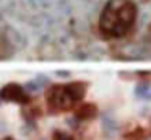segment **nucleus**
<instances>
[{
  "instance_id": "f257e3e1",
  "label": "nucleus",
  "mask_w": 151,
  "mask_h": 140,
  "mask_svg": "<svg viewBox=\"0 0 151 140\" xmlns=\"http://www.w3.org/2000/svg\"><path fill=\"white\" fill-rule=\"evenodd\" d=\"M85 94L83 83H70V85H57L49 90L46 94L47 104L54 111H67L73 107L76 101H80Z\"/></svg>"
},
{
  "instance_id": "f03ea898",
  "label": "nucleus",
  "mask_w": 151,
  "mask_h": 140,
  "mask_svg": "<svg viewBox=\"0 0 151 140\" xmlns=\"http://www.w3.org/2000/svg\"><path fill=\"white\" fill-rule=\"evenodd\" d=\"M115 18H117V38H120L130 31L137 20L135 5L132 2H124L122 5L115 7Z\"/></svg>"
},
{
  "instance_id": "7ed1b4c3",
  "label": "nucleus",
  "mask_w": 151,
  "mask_h": 140,
  "mask_svg": "<svg viewBox=\"0 0 151 140\" xmlns=\"http://www.w3.org/2000/svg\"><path fill=\"white\" fill-rule=\"evenodd\" d=\"M0 96L7 101H17V103H26L28 101V94L24 93V90L18 85H8L2 90Z\"/></svg>"
},
{
  "instance_id": "20e7f679",
  "label": "nucleus",
  "mask_w": 151,
  "mask_h": 140,
  "mask_svg": "<svg viewBox=\"0 0 151 140\" xmlns=\"http://www.w3.org/2000/svg\"><path fill=\"white\" fill-rule=\"evenodd\" d=\"M94 112H96V107L93 106V104H83V106L78 109V116L83 117V119H89V117H93Z\"/></svg>"
}]
</instances>
